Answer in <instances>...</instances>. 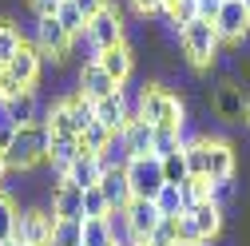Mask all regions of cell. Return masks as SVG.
<instances>
[{
	"label": "cell",
	"mask_w": 250,
	"mask_h": 246,
	"mask_svg": "<svg viewBox=\"0 0 250 246\" xmlns=\"http://www.w3.org/2000/svg\"><path fill=\"white\" fill-rule=\"evenodd\" d=\"M4 115H8V123H16V127H28V123H40L48 115V107H40L36 91L28 87V91H20V96L4 100Z\"/></svg>",
	"instance_id": "9a60e30c"
},
{
	"label": "cell",
	"mask_w": 250,
	"mask_h": 246,
	"mask_svg": "<svg viewBox=\"0 0 250 246\" xmlns=\"http://www.w3.org/2000/svg\"><path fill=\"white\" fill-rule=\"evenodd\" d=\"M76 91H83L87 100H104V96H111V91H119V83L100 68V60H91V64H80V72H76Z\"/></svg>",
	"instance_id": "7c38bea8"
},
{
	"label": "cell",
	"mask_w": 250,
	"mask_h": 246,
	"mask_svg": "<svg viewBox=\"0 0 250 246\" xmlns=\"http://www.w3.org/2000/svg\"><path fill=\"white\" fill-rule=\"evenodd\" d=\"M163 16L167 24H175V32H183L195 20V0H163Z\"/></svg>",
	"instance_id": "f1b7e54d"
},
{
	"label": "cell",
	"mask_w": 250,
	"mask_h": 246,
	"mask_svg": "<svg viewBox=\"0 0 250 246\" xmlns=\"http://www.w3.org/2000/svg\"><path fill=\"white\" fill-rule=\"evenodd\" d=\"M24 48V36H20V28L12 20H0V64H12V56Z\"/></svg>",
	"instance_id": "4316f807"
},
{
	"label": "cell",
	"mask_w": 250,
	"mask_h": 246,
	"mask_svg": "<svg viewBox=\"0 0 250 246\" xmlns=\"http://www.w3.org/2000/svg\"><path fill=\"white\" fill-rule=\"evenodd\" d=\"M107 143H111V131L104 127L100 119H96V123H91V127L80 135V147H83V151H91V155H100V151H104Z\"/></svg>",
	"instance_id": "e575fe53"
},
{
	"label": "cell",
	"mask_w": 250,
	"mask_h": 246,
	"mask_svg": "<svg viewBox=\"0 0 250 246\" xmlns=\"http://www.w3.org/2000/svg\"><path fill=\"white\" fill-rule=\"evenodd\" d=\"M163 175H167V183H179V187H183L187 179H191V171H187V155H183V151H175V155H167V159H163Z\"/></svg>",
	"instance_id": "74e56055"
},
{
	"label": "cell",
	"mask_w": 250,
	"mask_h": 246,
	"mask_svg": "<svg viewBox=\"0 0 250 246\" xmlns=\"http://www.w3.org/2000/svg\"><path fill=\"white\" fill-rule=\"evenodd\" d=\"M183 147H187V135H183L179 127H155V147H151V155L167 159V155H175V151H183Z\"/></svg>",
	"instance_id": "484cf974"
},
{
	"label": "cell",
	"mask_w": 250,
	"mask_h": 246,
	"mask_svg": "<svg viewBox=\"0 0 250 246\" xmlns=\"http://www.w3.org/2000/svg\"><path fill=\"white\" fill-rule=\"evenodd\" d=\"M191 214H195V223H199L203 242H210V238H218V234H223V219H227V210H223V206H214L210 199H207V203H199Z\"/></svg>",
	"instance_id": "44dd1931"
},
{
	"label": "cell",
	"mask_w": 250,
	"mask_h": 246,
	"mask_svg": "<svg viewBox=\"0 0 250 246\" xmlns=\"http://www.w3.org/2000/svg\"><path fill=\"white\" fill-rule=\"evenodd\" d=\"M0 246H24V242L20 238H8V242H0Z\"/></svg>",
	"instance_id": "f6af8a7d"
},
{
	"label": "cell",
	"mask_w": 250,
	"mask_h": 246,
	"mask_svg": "<svg viewBox=\"0 0 250 246\" xmlns=\"http://www.w3.org/2000/svg\"><path fill=\"white\" fill-rule=\"evenodd\" d=\"M207 151H210V179H234L238 171V155L227 139H210L207 135Z\"/></svg>",
	"instance_id": "d6986e66"
},
{
	"label": "cell",
	"mask_w": 250,
	"mask_h": 246,
	"mask_svg": "<svg viewBox=\"0 0 250 246\" xmlns=\"http://www.w3.org/2000/svg\"><path fill=\"white\" fill-rule=\"evenodd\" d=\"M119 135H123V143H127V155H131V159H135V155H151V147H155V127H151L143 115H131L127 127H123Z\"/></svg>",
	"instance_id": "ac0fdd59"
},
{
	"label": "cell",
	"mask_w": 250,
	"mask_h": 246,
	"mask_svg": "<svg viewBox=\"0 0 250 246\" xmlns=\"http://www.w3.org/2000/svg\"><path fill=\"white\" fill-rule=\"evenodd\" d=\"M100 191H104V199H107V206H111V210H127V203L135 199V195H131V183H127V171H123V167L104 171Z\"/></svg>",
	"instance_id": "e0dca14e"
},
{
	"label": "cell",
	"mask_w": 250,
	"mask_h": 246,
	"mask_svg": "<svg viewBox=\"0 0 250 246\" xmlns=\"http://www.w3.org/2000/svg\"><path fill=\"white\" fill-rule=\"evenodd\" d=\"M234 191H238V187H234V179H210V203H214V206H223V210H227V203L234 199Z\"/></svg>",
	"instance_id": "f35d334b"
},
{
	"label": "cell",
	"mask_w": 250,
	"mask_h": 246,
	"mask_svg": "<svg viewBox=\"0 0 250 246\" xmlns=\"http://www.w3.org/2000/svg\"><path fill=\"white\" fill-rule=\"evenodd\" d=\"M83 242V219H56L48 246H80Z\"/></svg>",
	"instance_id": "d4e9b609"
},
{
	"label": "cell",
	"mask_w": 250,
	"mask_h": 246,
	"mask_svg": "<svg viewBox=\"0 0 250 246\" xmlns=\"http://www.w3.org/2000/svg\"><path fill=\"white\" fill-rule=\"evenodd\" d=\"M214 28H218V36H223V44H242L246 32H250V12L242 0H227L223 12L214 16Z\"/></svg>",
	"instance_id": "ba28073f"
},
{
	"label": "cell",
	"mask_w": 250,
	"mask_h": 246,
	"mask_svg": "<svg viewBox=\"0 0 250 246\" xmlns=\"http://www.w3.org/2000/svg\"><path fill=\"white\" fill-rule=\"evenodd\" d=\"M223 4H227V0H195V16H199V20H210V24H214V16L223 12Z\"/></svg>",
	"instance_id": "ab89813d"
},
{
	"label": "cell",
	"mask_w": 250,
	"mask_h": 246,
	"mask_svg": "<svg viewBox=\"0 0 250 246\" xmlns=\"http://www.w3.org/2000/svg\"><path fill=\"white\" fill-rule=\"evenodd\" d=\"M36 48L56 60V64H64V60L72 56V36L64 32V24H60L56 16H40L36 20Z\"/></svg>",
	"instance_id": "8992f818"
},
{
	"label": "cell",
	"mask_w": 250,
	"mask_h": 246,
	"mask_svg": "<svg viewBox=\"0 0 250 246\" xmlns=\"http://www.w3.org/2000/svg\"><path fill=\"white\" fill-rule=\"evenodd\" d=\"M44 123L52 127V135H76V127H72V107H68V100L52 103V107H48V115H44Z\"/></svg>",
	"instance_id": "4dcf8cb0"
},
{
	"label": "cell",
	"mask_w": 250,
	"mask_h": 246,
	"mask_svg": "<svg viewBox=\"0 0 250 246\" xmlns=\"http://www.w3.org/2000/svg\"><path fill=\"white\" fill-rule=\"evenodd\" d=\"M179 48H183V56H187V64L191 68H210L214 60H218V52H223V36H218V28L210 24V20H191L179 32Z\"/></svg>",
	"instance_id": "7a4b0ae2"
},
{
	"label": "cell",
	"mask_w": 250,
	"mask_h": 246,
	"mask_svg": "<svg viewBox=\"0 0 250 246\" xmlns=\"http://www.w3.org/2000/svg\"><path fill=\"white\" fill-rule=\"evenodd\" d=\"M214 111L223 115V119H230V123H234V119L246 111L242 87H238V83H223V87H218V96H214Z\"/></svg>",
	"instance_id": "603a6c76"
},
{
	"label": "cell",
	"mask_w": 250,
	"mask_h": 246,
	"mask_svg": "<svg viewBox=\"0 0 250 246\" xmlns=\"http://www.w3.org/2000/svg\"><path fill=\"white\" fill-rule=\"evenodd\" d=\"M48 143H52V127H48V123L44 119L40 123H28V127L16 131L12 147L4 151V159H8L12 171H32L36 163L48 159Z\"/></svg>",
	"instance_id": "3957f363"
},
{
	"label": "cell",
	"mask_w": 250,
	"mask_h": 246,
	"mask_svg": "<svg viewBox=\"0 0 250 246\" xmlns=\"http://www.w3.org/2000/svg\"><path fill=\"white\" fill-rule=\"evenodd\" d=\"M56 226V214L52 206H32V210H20V223H16V238L24 246H48Z\"/></svg>",
	"instance_id": "52a82bcc"
},
{
	"label": "cell",
	"mask_w": 250,
	"mask_h": 246,
	"mask_svg": "<svg viewBox=\"0 0 250 246\" xmlns=\"http://www.w3.org/2000/svg\"><path fill=\"white\" fill-rule=\"evenodd\" d=\"M80 246H115L111 223L107 219H83V242Z\"/></svg>",
	"instance_id": "83f0119b"
},
{
	"label": "cell",
	"mask_w": 250,
	"mask_h": 246,
	"mask_svg": "<svg viewBox=\"0 0 250 246\" xmlns=\"http://www.w3.org/2000/svg\"><path fill=\"white\" fill-rule=\"evenodd\" d=\"M139 16H163V0H131Z\"/></svg>",
	"instance_id": "60d3db41"
},
{
	"label": "cell",
	"mask_w": 250,
	"mask_h": 246,
	"mask_svg": "<svg viewBox=\"0 0 250 246\" xmlns=\"http://www.w3.org/2000/svg\"><path fill=\"white\" fill-rule=\"evenodd\" d=\"M12 167H8V159H4V151H0V183H4V175H8Z\"/></svg>",
	"instance_id": "ee69618b"
},
{
	"label": "cell",
	"mask_w": 250,
	"mask_h": 246,
	"mask_svg": "<svg viewBox=\"0 0 250 246\" xmlns=\"http://www.w3.org/2000/svg\"><path fill=\"white\" fill-rule=\"evenodd\" d=\"M127 143H123V135H111V143L100 151V163H104V171H115V167H127Z\"/></svg>",
	"instance_id": "836d02e7"
},
{
	"label": "cell",
	"mask_w": 250,
	"mask_h": 246,
	"mask_svg": "<svg viewBox=\"0 0 250 246\" xmlns=\"http://www.w3.org/2000/svg\"><path fill=\"white\" fill-rule=\"evenodd\" d=\"M155 206H159V214H183V210H187L183 187H179V183H163V191L155 195Z\"/></svg>",
	"instance_id": "1f68e13d"
},
{
	"label": "cell",
	"mask_w": 250,
	"mask_h": 246,
	"mask_svg": "<svg viewBox=\"0 0 250 246\" xmlns=\"http://www.w3.org/2000/svg\"><path fill=\"white\" fill-rule=\"evenodd\" d=\"M56 20L64 24V32H68V36H80L83 28H87V16L76 8V0H60V8H56Z\"/></svg>",
	"instance_id": "f546056e"
},
{
	"label": "cell",
	"mask_w": 250,
	"mask_h": 246,
	"mask_svg": "<svg viewBox=\"0 0 250 246\" xmlns=\"http://www.w3.org/2000/svg\"><path fill=\"white\" fill-rule=\"evenodd\" d=\"M48 206L56 219H83V187H76L72 179H56Z\"/></svg>",
	"instance_id": "9c48e42d"
},
{
	"label": "cell",
	"mask_w": 250,
	"mask_h": 246,
	"mask_svg": "<svg viewBox=\"0 0 250 246\" xmlns=\"http://www.w3.org/2000/svg\"><path fill=\"white\" fill-rule=\"evenodd\" d=\"M87 36H91V44H96L100 52H107V48H115V44H127V20H123L119 4L107 0V8L87 20Z\"/></svg>",
	"instance_id": "5b68a950"
},
{
	"label": "cell",
	"mask_w": 250,
	"mask_h": 246,
	"mask_svg": "<svg viewBox=\"0 0 250 246\" xmlns=\"http://www.w3.org/2000/svg\"><path fill=\"white\" fill-rule=\"evenodd\" d=\"M0 80H4V64H0Z\"/></svg>",
	"instance_id": "7dc6e473"
},
{
	"label": "cell",
	"mask_w": 250,
	"mask_h": 246,
	"mask_svg": "<svg viewBox=\"0 0 250 246\" xmlns=\"http://www.w3.org/2000/svg\"><path fill=\"white\" fill-rule=\"evenodd\" d=\"M123 214H127V226H131V234L139 238V246H143V242L151 238V230H155V226L163 223L159 206H155L151 199H131V203H127V210H123Z\"/></svg>",
	"instance_id": "8fae6325"
},
{
	"label": "cell",
	"mask_w": 250,
	"mask_h": 246,
	"mask_svg": "<svg viewBox=\"0 0 250 246\" xmlns=\"http://www.w3.org/2000/svg\"><path fill=\"white\" fill-rule=\"evenodd\" d=\"M183 155H187V171H191V179H210V151H207V135L187 139Z\"/></svg>",
	"instance_id": "7402d4cb"
},
{
	"label": "cell",
	"mask_w": 250,
	"mask_h": 246,
	"mask_svg": "<svg viewBox=\"0 0 250 246\" xmlns=\"http://www.w3.org/2000/svg\"><path fill=\"white\" fill-rule=\"evenodd\" d=\"M96 60H100V68H104V72H107L119 87L131 80V68H135V52H131V44H115V48L100 52Z\"/></svg>",
	"instance_id": "2e32d148"
},
{
	"label": "cell",
	"mask_w": 250,
	"mask_h": 246,
	"mask_svg": "<svg viewBox=\"0 0 250 246\" xmlns=\"http://www.w3.org/2000/svg\"><path fill=\"white\" fill-rule=\"evenodd\" d=\"M210 199V179H187L183 183V203H187V210H195L199 203H207Z\"/></svg>",
	"instance_id": "d590c367"
},
{
	"label": "cell",
	"mask_w": 250,
	"mask_h": 246,
	"mask_svg": "<svg viewBox=\"0 0 250 246\" xmlns=\"http://www.w3.org/2000/svg\"><path fill=\"white\" fill-rule=\"evenodd\" d=\"M68 107H72V127H76V135H83L91 123H96V100H87L83 91H76V96H68Z\"/></svg>",
	"instance_id": "cb8c5ba5"
},
{
	"label": "cell",
	"mask_w": 250,
	"mask_h": 246,
	"mask_svg": "<svg viewBox=\"0 0 250 246\" xmlns=\"http://www.w3.org/2000/svg\"><path fill=\"white\" fill-rule=\"evenodd\" d=\"M131 115H135V111L127 107V96H123V87L111 91V96H104V100H96V119L104 123L111 135H119L123 127H127V119H131Z\"/></svg>",
	"instance_id": "30bf717a"
},
{
	"label": "cell",
	"mask_w": 250,
	"mask_h": 246,
	"mask_svg": "<svg viewBox=\"0 0 250 246\" xmlns=\"http://www.w3.org/2000/svg\"><path fill=\"white\" fill-rule=\"evenodd\" d=\"M107 214H111V206H107V199H104L100 187L83 191V219H107Z\"/></svg>",
	"instance_id": "8d00e7d4"
},
{
	"label": "cell",
	"mask_w": 250,
	"mask_h": 246,
	"mask_svg": "<svg viewBox=\"0 0 250 246\" xmlns=\"http://www.w3.org/2000/svg\"><path fill=\"white\" fill-rule=\"evenodd\" d=\"M246 119H250V96H246Z\"/></svg>",
	"instance_id": "bcb514c9"
},
{
	"label": "cell",
	"mask_w": 250,
	"mask_h": 246,
	"mask_svg": "<svg viewBox=\"0 0 250 246\" xmlns=\"http://www.w3.org/2000/svg\"><path fill=\"white\" fill-rule=\"evenodd\" d=\"M16 223H20V206L0 191V242H8V238H16Z\"/></svg>",
	"instance_id": "d6a6232c"
},
{
	"label": "cell",
	"mask_w": 250,
	"mask_h": 246,
	"mask_svg": "<svg viewBox=\"0 0 250 246\" xmlns=\"http://www.w3.org/2000/svg\"><path fill=\"white\" fill-rule=\"evenodd\" d=\"M80 155H83L80 135H52V143H48V163H52V175H56V179H64Z\"/></svg>",
	"instance_id": "5bb4252c"
},
{
	"label": "cell",
	"mask_w": 250,
	"mask_h": 246,
	"mask_svg": "<svg viewBox=\"0 0 250 246\" xmlns=\"http://www.w3.org/2000/svg\"><path fill=\"white\" fill-rule=\"evenodd\" d=\"M135 115H143L151 127H179V131L187 127V103L175 96V91L159 87V83H143Z\"/></svg>",
	"instance_id": "6da1fadb"
},
{
	"label": "cell",
	"mask_w": 250,
	"mask_h": 246,
	"mask_svg": "<svg viewBox=\"0 0 250 246\" xmlns=\"http://www.w3.org/2000/svg\"><path fill=\"white\" fill-rule=\"evenodd\" d=\"M76 8H80L87 20H91L96 12H104V8H107V0H76Z\"/></svg>",
	"instance_id": "b9f144b4"
},
{
	"label": "cell",
	"mask_w": 250,
	"mask_h": 246,
	"mask_svg": "<svg viewBox=\"0 0 250 246\" xmlns=\"http://www.w3.org/2000/svg\"><path fill=\"white\" fill-rule=\"evenodd\" d=\"M242 4H246V12H250V0H242Z\"/></svg>",
	"instance_id": "c3c4849f"
},
{
	"label": "cell",
	"mask_w": 250,
	"mask_h": 246,
	"mask_svg": "<svg viewBox=\"0 0 250 246\" xmlns=\"http://www.w3.org/2000/svg\"><path fill=\"white\" fill-rule=\"evenodd\" d=\"M40 64H44V52H40L36 44H28V40H24V48L12 56V64H8L4 72H8L20 87H32V83L40 80Z\"/></svg>",
	"instance_id": "4fadbf2b"
},
{
	"label": "cell",
	"mask_w": 250,
	"mask_h": 246,
	"mask_svg": "<svg viewBox=\"0 0 250 246\" xmlns=\"http://www.w3.org/2000/svg\"><path fill=\"white\" fill-rule=\"evenodd\" d=\"M123 171H127V183H131V195L135 199H151L155 203V195H159L163 183H167L159 155H135V159H127Z\"/></svg>",
	"instance_id": "277c9868"
},
{
	"label": "cell",
	"mask_w": 250,
	"mask_h": 246,
	"mask_svg": "<svg viewBox=\"0 0 250 246\" xmlns=\"http://www.w3.org/2000/svg\"><path fill=\"white\" fill-rule=\"evenodd\" d=\"M28 4L36 8V16H56V8H60V0H28Z\"/></svg>",
	"instance_id": "7bdbcfd3"
},
{
	"label": "cell",
	"mask_w": 250,
	"mask_h": 246,
	"mask_svg": "<svg viewBox=\"0 0 250 246\" xmlns=\"http://www.w3.org/2000/svg\"><path fill=\"white\" fill-rule=\"evenodd\" d=\"M64 179H72L76 187H83V191L100 187V179H104V163H100V155H91V151H83V155H80V159L72 163V171H68Z\"/></svg>",
	"instance_id": "ffe728a7"
}]
</instances>
